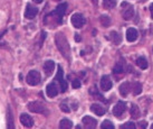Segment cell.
Masks as SVG:
<instances>
[{
  "label": "cell",
  "instance_id": "obj_12",
  "mask_svg": "<svg viewBox=\"0 0 153 129\" xmlns=\"http://www.w3.org/2000/svg\"><path fill=\"white\" fill-rule=\"evenodd\" d=\"M19 120H20V122H22V125L24 126V127L30 128V127L34 126V120H33V118H31L30 115L22 113V115H20V118H19Z\"/></svg>",
  "mask_w": 153,
  "mask_h": 129
},
{
  "label": "cell",
  "instance_id": "obj_6",
  "mask_svg": "<svg viewBox=\"0 0 153 129\" xmlns=\"http://www.w3.org/2000/svg\"><path fill=\"white\" fill-rule=\"evenodd\" d=\"M28 109L31 112H36V113H44L46 112V107L43 102L40 101H33V102L28 103Z\"/></svg>",
  "mask_w": 153,
  "mask_h": 129
},
{
  "label": "cell",
  "instance_id": "obj_7",
  "mask_svg": "<svg viewBox=\"0 0 153 129\" xmlns=\"http://www.w3.org/2000/svg\"><path fill=\"white\" fill-rule=\"evenodd\" d=\"M56 80L59 82L60 91H62V92H66V90H67V88H68V83H67V81H65V80H64V73H63V69H62V66H59V65H58V70H57Z\"/></svg>",
  "mask_w": 153,
  "mask_h": 129
},
{
  "label": "cell",
  "instance_id": "obj_39",
  "mask_svg": "<svg viewBox=\"0 0 153 129\" xmlns=\"http://www.w3.org/2000/svg\"><path fill=\"white\" fill-rule=\"evenodd\" d=\"M151 128H152V129H153V125H152V126H151Z\"/></svg>",
  "mask_w": 153,
  "mask_h": 129
},
{
  "label": "cell",
  "instance_id": "obj_9",
  "mask_svg": "<svg viewBox=\"0 0 153 129\" xmlns=\"http://www.w3.org/2000/svg\"><path fill=\"white\" fill-rule=\"evenodd\" d=\"M82 122H83L84 127L87 128V129H94V128H96V127H97V121L89 116L84 117V118L82 119Z\"/></svg>",
  "mask_w": 153,
  "mask_h": 129
},
{
  "label": "cell",
  "instance_id": "obj_32",
  "mask_svg": "<svg viewBox=\"0 0 153 129\" xmlns=\"http://www.w3.org/2000/svg\"><path fill=\"white\" fill-rule=\"evenodd\" d=\"M137 127L139 128H146L148 127V122L146 121H141V122L137 124Z\"/></svg>",
  "mask_w": 153,
  "mask_h": 129
},
{
  "label": "cell",
  "instance_id": "obj_20",
  "mask_svg": "<svg viewBox=\"0 0 153 129\" xmlns=\"http://www.w3.org/2000/svg\"><path fill=\"white\" fill-rule=\"evenodd\" d=\"M136 65L142 70L148 69V66H149L148 61H146V58H145L144 56H139V57L136 58Z\"/></svg>",
  "mask_w": 153,
  "mask_h": 129
},
{
  "label": "cell",
  "instance_id": "obj_10",
  "mask_svg": "<svg viewBox=\"0 0 153 129\" xmlns=\"http://www.w3.org/2000/svg\"><path fill=\"white\" fill-rule=\"evenodd\" d=\"M58 86L55 82H51L46 86V93L49 98H55L56 95L58 94Z\"/></svg>",
  "mask_w": 153,
  "mask_h": 129
},
{
  "label": "cell",
  "instance_id": "obj_18",
  "mask_svg": "<svg viewBox=\"0 0 153 129\" xmlns=\"http://www.w3.org/2000/svg\"><path fill=\"white\" fill-rule=\"evenodd\" d=\"M108 38H110L111 40L115 44V45H119V44H121V42H122V36H121L117 32H114V30L110 33Z\"/></svg>",
  "mask_w": 153,
  "mask_h": 129
},
{
  "label": "cell",
  "instance_id": "obj_30",
  "mask_svg": "<svg viewBox=\"0 0 153 129\" xmlns=\"http://www.w3.org/2000/svg\"><path fill=\"white\" fill-rule=\"evenodd\" d=\"M72 86L74 88V89H79V88H81V81H79L78 79H75V80H73Z\"/></svg>",
  "mask_w": 153,
  "mask_h": 129
},
{
  "label": "cell",
  "instance_id": "obj_14",
  "mask_svg": "<svg viewBox=\"0 0 153 129\" xmlns=\"http://www.w3.org/2000/svg\"><path fill=\"white\" fill-rule=\"evenodd\" d=\"M54 70H55V62L54 61L48 60L44 63V72H45L47 76L51 75L53 72H54Z\"/></svg>",
  "mask_w": 153,
  "mask_h": 129
},
{
  "label": "cell",
  "instance_id": "obj_13",
  "mask_svg": "<svg viewBox=\"0 0 153 129\" xmlns=\"http://www.w3.org/2000/svg\"><path fill=\"white\" fill-rule=\"evenodd\" d=\"M100 86H101V89H102L103 91H110L111 89H112L113 83H112V81H111V79L108 75H103L102 79H101Z\"/></svg>",
  "mask_w": 153,
  "mask_h": 129
},
{
  "label": "cell",
  "instance_id": "obj_35",
  "mask_svg": "<svg viewBox=\"0 0 153 129\" xmlns=\"http://www.w3.org/2000/svg\"><path fill=\"white\" fill-rule=\"evenodd\" d=\"M150 33H151V34H153V24L151 25V27H150Z\"/></svg>",
  "mask_w": 153,
  "mask_h": 129
},
{
  "label": "cell",
  "instance_id": "obj_8",
  "mask_svg": "<svg viewBox=\"0 0 153 129\" xmlns=\"http://www.w3.org/2000/svg\"><path fill=\"white\" fill-rule=\"evenodd\" d=\"M125 110H126V103L124 101H119L113 108V115L116 118H121Z\"/></svg>",
  "mask_w": 153,
  "mask_h": 129
},
{
  "label": "cell",
  "instance_id": "obj_3",
  "mask_svg": "<svg viewBox=\"0 0 153 129\" xmlns=\"http://www.w3.org/2000/svg\"><path fill=\"white\" fill-rule=\"evenodd\" d=\"M67 2H63V4H59L58 6H57V8H56L55 11H53V13L51 14L53 17L56 18V20H57V22H62V19H63V17H64L65 13H66V9H67Z\"/></svg>",
  "mask_w": 153,
  "mask_h": 129
},
{
  "label": "cell",
  "instance_id": "obj_34",
  "mask_svg": "<svg viewBox=\"0 0 153 129\" xmlns=\"http://www.w3.org/2000/svg\"><path fill=\"white\" fill-rule=\"evenodd\" d=\"M33 1H34L35 4H42L44 0H33Z\"/></svg>",
  "mask_w": 153,
  "mask_h": 129
},
{
  "label": "cell",
  "instance_id": "obj_19",
  "mask_svg": "<svg viewBox=\"0 0 153 129\" xmlns=\"http://www.w3.org/2000/svg\"><path fill=\"white\" fill-rule=\"evenodd\" d=\"M124 71H125V65H124L123 60H121L119 63H116V65L114 66V69H113V73H114L115 75H117V74L124 73Z\"/></svg>",
  "mask_w": 153,
  "mask_h": 129
},
{
  "label": "cell",
  "instance_id": "obj_24",
  "mask_svg": "<svg viewBox=\"0 0 153 129\" xmlns=\"http://www.w3.org/2000/svg\"><path fill=\"white\" fill-rule=\"evenodd\" d=\"M116 6V0H103V7L105 9H113Z\"/></svg>",
  "mask_w": 153,
  "mask_h": 129
},
{
  "label": "cell",
  "instance_id": "obj_21",
  "mask_svg": "<svg viewBox=\"0 0 153 129\" xmlns=\"http://www.w3.org/2000/svg\"><path fill=\"white\" fill-rule=\"evenodd\" d=\"M130 115H131V117L133 118V119H137V118H140L141 112H140L139 107H137L136 104H132L131 110H130Z\"/></svg>",
  "mask_w": 153,
  "mask_h": 129
},
{
  "label": "cell",
  "instance_id": "obj_36",
  "mask_svg": "<svg viewBox=\"0 0 153 129\" xmlns=\"http://www.w3.org/2000/svg\"><path fill=\"white\" fill-rule=\"evenodd\" d=\"M75 39H76V40H81V37H79L78 35H76V36H75Z\"/></svg>",
  "mask_w": 153,
  "mask_h": 129
},
{
  "label": "cell",
  "instance_id": "obj_5",
  "mask_svg": "<svg viewBox=\"0 0 153 129\" xmlns=\"http://www.w3.org/2000/svg\"><path fill=\"white\" fill-rule=\"evenodd\" d=\"M26 81H27V83L29 86H37L39 82H40V74H39L38 71L33 70V71H30L29 73L27 74Z\"/></svg>",
  "mask_w": 153,
  "mask_h": 129
},
{
  "label": "cell",
  "instance_id": "obj_38",
  "mask_svg": "<svg viewBox=\"0 0 153 129\" xmlns=\"http://www.w3.org/2000/svg\"><path fill=\"white\" fill-rule=\"evenodd\" d=\"M54 1H60V0H54Z\"/></svg>",
  "mask_w": 153,
  "mask_h": 129
},
{
  "label": "cell",
  "instance_id": "obj_16",
  "mask_svg": "<svg viewBox=\"0 0 153 129\" xmlns=\"http://www.w3.org/2000/svg\"><path fill=\"white\" fill-rule=\"evenodd\" d=\"M137 37H139V33L135 28H128L126 30V39L128 42H134L137 39Z\"/></svg>",
  "mask_w": 153,
  "mask_h": 129
},
{
  "label": "cell",
  "instance_id": "obj_37",
  "mask_svg": "<svg viewBox=\"0 0 153 129\" xmlns=\"http://www.w3.org/2000/svg\"><path fill=\"white\" fill-rule=\"evenodd\" d=\"M93 2H94L95 4H97V0H93Z\"/></svg>",
  "mask_w": 153,
  "mask_h": 129
},
{
  "label": "cell",
  "instance_id": "obj_1",
  "mask_svg": "<svg viewBox=\"0 0 153 129\" xmlns=\"http://www.w3.org/2000/svg\"><path fill=\"white\" fill-rule=\"evenodd\" d=\"M55 43L57 48L59 50L60 54L64 56L66 60H71V47L68 40L63 33H57L55 36Z\"/></svg>",
  "mask_w": 153,
  "mask_h": 129
},
{
  "label": "cell",
  "instance_id": "obj_15",
  "mask_svg": "<svg viewBox=\"0 0 153 129\" xmlns=\"http://www.w3.org/2000/svg\"><path fill=\"white\" fill-rule=\"evenodd\" d=\"M91 111L101 117L105 115V108L103 107V106H101V104H98V103H93L91 106Z\"/></svg>",
  "mask_w": 153,
  "mask_h": 129
},
{
  "label": "cell",
  "instance_id": "obj_26",
  "mask_svg": "<svg viewBox=\"0 0 153 129\" xmlns=\"http://www.w3.org/2000/svg\"><path fill=\"white\" fill-rule=\"evenodd\" d=\"M89 93H91V94H94V95H95L94 98H96V99L101 100V101H103V102H107L106 100L103 98V95L100 94V93L97 92V90H96V86H94L92 90H89Z\"/></svg>",
  "mask_w": 153,
  "mask_h": 129
},
{
  "label": "cell",
  "instance_id": "obj_4",
  "mask_svg": "<svg viewBox=\"0 0 153 129\" xmlns=\"http://www.w3.org/2000/svg\"><path fill=\"white\" fill-rule=\"evenodd\" d=\"M71 22H72V25L75 27V28H77V29H79V28H82L83 26L85 25L86 22V19L85 17L82 15V14H74L72 16V18H71Z\"/></svg>",
  "mask_w": 153,
  "mask_h": 129
},
{
  "label": "cell",
  "instance_id": "obj_28",
  "mask_svg": "<svg viewBox=\"0 0 153 129\" xmlns=\"http://www.w3.org/2000/svg\"><path fill=\"white\" fill-rule=\"evenodd\" d=\"M101 128L102 129H114V125L111 122L110 120H104L101 125Z\"/></svg>",
  "mask_w": 153,
  "mask_h": 129
},
{
  "label": "cell",
  "instance_id": "obj_25",
  "mask_svg": "<svg viewBox=\"0 0 153 129\" xmlns=\"http://www.w3.org/2000/svg\"><path fill=\"white\" fill-rule=\"evenodd\" d=\"M100 22H101V24H102L103 27H108V26L111 25V18L108 17V16H106V15H102L101 17H100Z\"/></svg>",
  "mask_w": 153,
  "mask_h": 129
},
{
  "label": "cell",
  "instance_id": "obj_27",
  "mask_svg": "<svg viewBox=\"0 0 153 129\" xmlns=\"http://www.w3.org/2000/svg\"><path fill=\"white\" fill-rule=\"evenodd\" d=\"M7 119H8V128L9 129L15 128L13 120V113H11V109H10V107H8V115H7Z\"/></svg>",
  "mask_w": 153,
  "mask_h": 129
},
{
  "label": "cell",
  "instance_id": "obj_33",
  "mask_svg": "<svg viewBox=\"0 0 153 129\" xmlns=\"http://www.w3.org/2000/svg\"><path fill=\"white\" fill-rule=\"evenodd\" d=\"M150 11H151V17L153 18V4H150Z\"/></svg>",
  "mask_w": 153,
  "mask_h": 129
},
{
  "label": "cell",
  "instance_id": "obj_22",
  "mask_svg": "<svg viewBox=\"0 0 153 129\" xmlns=\"http://www.w3.org/2000/svg\"><path fill=\"white\" fill-rule=\"evenodd\" d=\"M60 129H71L73 128V122L69 119H62L59 122Z\"/></svg>",
  "mask_w": 153,
  "mask_h": 129
},
{
  "label": "cell",
  "instance_id": "obj_17",
  "mask_svg": "<svg viewBox=\"0 0 153 129\" xmlns=\"http://www.w3.org/2000/svg\"><path fill=\"white\" fill-rule=\"evenodd\" d=\"M131 83L130 82H123L121 86H120V93L123 95V97H126V95L128 94V92H130V90H131L132 88H131Z\"/></svg>",
  "mask_w": 153,
  "mask_h": 129
},
{
  "label": "cell",
  "instance_id": "obj_31",
  "mask_svg": "<svg viewBox=\"0 0 153 129\" xmlns=\"http://www.w3.org/2000/svg\"><path fill=\"white\" fill-rule=\"evenodd\" d=\"M60 109H62L64 112H69V111H71V109L68 108V106L65 102H63L62 104H60Z\"/></svg>",
  "mask_w": 153,
  "mask_h": 129
},
{
  "label": "cell",
  "instance_id": "obj_11",
  "mask_svg": "<svg viewBox=\"0 0 153 129\" xmlns=\"http://www.w3.org/2000/svg\"><path fill=\"white\" fill-rule=\"evenodd\" d=\"M38 14V8L37 7H34L33 4H28L27 7H26V11H25V17L27 19H33V18L36 17V15Z\"/></svg>",
  "mask_w": 153,
  "mask_h": 129
},
{
  "label": "cell",
  "instance_id": "obj_29",
  "mask_svg": "<svg viewBox=\"0 0 153 129\" xmlns=\"http://www.w3.org/2000/svg\"><path fill=\"white\" fill-rule=\"evenodd\" d=\"M121 128H122V129H135L136 128V125L134 124V122L130 121V122H126L125 125L121 126Z\"/></svg>",
  "mask_w": 153,
  "mask_h": 129
},
{
  "label": "cell",
  "instance_id": "obj_2",
  "mask_svg": "<svg viewBox=\"0 0 153 129\" xmlns=\"http://www.w3.org/2000/svg\"><path fill=\"white\" fill-rule=\"evenodd\" d=\"M121 7H122V17L125 20H131L133 16H134V8L131 4H128L126 1H123L121 4Z\"/></svg>",
  "mask_w": 153,
  "mask_h": 129
},
{
  "label": "cell",
  "instance_id": "obj_23",
  "mask_svg": "<svg viewBox=\"0 0 153 129\" xmlns=\"http://www.w3.org/2000/svg\"><path fill=\"white\" fill-rule=\"evenodd\" d=\"M132 92H133L134 95L140 94L141 92H142V84H141L140 82H134L132 84Z\"/></svg>",
  "mask_w": 153,
  "mask_h": 129
}]
</instances>
